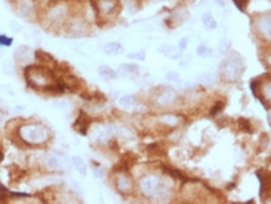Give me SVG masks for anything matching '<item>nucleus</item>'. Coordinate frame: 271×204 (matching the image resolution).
Listing matches in <instances>:
<instances>
[{
	"instance_id": "obj_1",
	"label": "nucleus",
	"mask_w": 271,
	"mask_h": 204,
	"mask_svg": "<svg viewBox=\"0 0 271 204\" xmlns=\"http://www.w3.org/2000/svg\"><path fill=\"white\" fill-rule=\"evenodd\" d=\"M12 43V40L8 36H4V35H0V44L1 45H10Z\"/></svg>"
},
{
	"instance_id": "obj_2",
	"label": "nucleus",
	"mask_w": 271,
	"mask_h": 204,
	"mask_svg": "<svg viewBox=\"0 0 271 204\" xmlns=\"http://www.w3.org/2000/svg\"><path fill=\"white\" fill-rule=\"evenodd\" d=\"M221 107H222V104H219V105H218V107H214V110H212V111H211V114H212V115H214V114H216V113H219V111H220V110H221V109H220V108H221Z\"/></svg>"
}]
</instances>
